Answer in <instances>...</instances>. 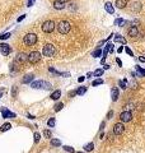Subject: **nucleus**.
Masks as SVG:
<instances>
[{
	"label": "nucleus",
	"instance_id": "nucleus-18",
	"mask_svg": "<svg viewBox=\"0 0 145 153\" xmlns=\"http://www.w3.org/2000/svg\"><path fill=\"white\" fill-rule=\"evenodd\" d=\"M104 9L107 10L109 14H113L115 13V9H113V6H112V4H111V3H106L104 4Z\"/></svg>",
	"mask_w": 145,
	"mask_h": 153
},
{
	"label": "nucleus",
	"instance_id": "nucleus-20",
	"mask_svg": "<svg viewBox=\"0 0 145 153\" xmlns=\"http://www.w3.org/2000/svg\"><path fill=\"white\" fill-rule=\"evenodd\" d=\"M115 41H116V42H120V43H124V45L126 43V40L122 37L121 35H115Z\"/></svg>",
	"mask_w": 145,
	"mask_h": 153
},
{
	"label": "nucleus",
	"instance_id": "nucleus-23",
	"mask_svg": "<svg viewBox=\"0 0 145 153\" xmlns=\"http://www.w3.org/2000/svg\"><path fill=\"white\" fill-rule=\"evenodd\" d=\"M101 54H102L101 47H97V50H94V51H93L92 56H93V58H98V56H101Z\"/></svg>",
	"mask_w": 145,
	"mask_h": 153
},
{
	"label": "nucleus",
	"instance_id": "nucleus-42",
	"mask_svg": "<svg viewBox=\"0 0 145 153\" xmlns=\"http://www.w3.org/2000/svg\"><path fill=\"white\" fill-rule=\"evenodd\" d=\"M84 79H85V76H79V78H78V80H79L80 83H83V82H84Z\"/></svg>",
	"mask_w": 145,
	"mask_h": 153
},
{
	"label": "nucleus",
	"instance_id": "nucleus-31",
	"mask_svg": "<svg viewBox=\"0 0 145 153\" xmlns=\"http://www.w3.org/2000/svg\"><path fill=\"white\" fill-rule=\"evenodd\" d=\"M64 151L69 152V153H75L74 148H73V147H70V146H65V147H64Z\"/></svg>",
	"mask_w": 145,
	"mask_h": 153
},
{
	"label": "nucleus",
	"instance_id": "nucleus-24",
	"mask_svg": "<svg viewBox=\"0 0 145 153\" xmlns=\"http://www.w3.org/2000/svg\"><path fill=\"white\" fill-rule=\"evenodd\" d=\"M136 72L139 73V74H138V76H145V70H144L143 68H140L139 65L136 67Z\"/></svg>",
	"mask_w": 145,
	"mask_h": 153
},
{
	"label": "nucleus",
	"instance_id": "nucleus-29",
	"mask_svg": "<svg viewBox=\"0 0 145 153\" xmlns=\"http://www.w3.org/2000/svg\"><path fill=\"white\" fill-rule=\"evenodd\" d=\"M10 128H12V124H9V123H6V124H4L1 128H0V130L1 132H6V130H9Z\"/></svg>",
	"mask_w": 145,
	"mask_h": 153
},
{
	"label": "nucleus",
	"instance_id": "nucleus-49",
	"mask_svg": "<svg viewBox=\"0 0 145 153\" xmlns=\"http://www.w3.org/2000/svg\"><path fill=\"white\" fill-rule=\"evenodd\" d=\"M60 1H61V3H66V1H68V0H60Z\"/></svg>",
	"mask_w": 145,
	"mask_h": 153
},
{
	"label": "nucleus",
	"instance_id": "nucleus-37",
	"mask_svg": "<svg viewBox=\"0 0 145 153\" xmlns=\"http://www.w3.org/2000/svg\"><path fill=\"white\" fill-rule=\"evenodd\" d=\"M17 92H18V89H17V87L14 85V87H13V88H12V96H13V97H15V94H17Z\"/></svg>",
	"mask_w": 145,
	"mask_h": 153
},
{
	"label": "nucleus",
	"instance_id": "nucleus-28",
	"mask_svg": "<svg viewBox=\"0 0 145 153\" xmlns=\"http://www.w3.org/2000/svg\"><path fill=\"white\" fill-rule=\"evenodd\" d=\"M47 125L50 126V128H53L55 125H56V120H55V117H51L48 121H47Z\"/></svg>",
	"mask_w": 145,
	"mask_h": 153
},
{
	"label": "nucleus",
	"instance_id": "nucleus-33",
	"mask_svg": "<svg viewBox=\"0 0 145 153\" xmlns=\"http://www.w3.org/2000/svg\"><path fill=\"white\" fill-rule=\"evenodd\" d=\"M99 84H103V80H102V79H97V80H94V82L92 83L93 87H97V85H99Z\"/></svg>",
	"mask_w": 145,
	"mask_h": 153
},
{
	"label": "nucleus",
	"instance_id": "nucleus-10",
	"mask_svg": "<svg viewBox=\"0 0 145 153\" xmlns=\"http://www.w3.org/2000/svg\"><path fill=\"white\" fill-rule=\"evenodd\" d=\"M0 111H1V115H3L4 119H14V117H17V115L14 112H12V111H9L8 108L1 107V108H0Z\"/></svg>",
	"mask_w": 145,
	"mask_h": 153
},
{
	"label": "nucleus",
	"instance_id": "nucleus-51",
	"mask_svg": "<svg viewBox=\"0 0 145 153\" xmlns=\"http://www.w3.org/2000/svg\"><path fill=\"white\" fill-rule=\"evenodd\" d=\"M0 97H1V93H0Z\"/></svg>",
	"mask_w": 145,
	"mask_h": 153
},
{
	"label": "nucleus",
	"instance_id": "nucleus-43",
	"mask_svg": "<svg viewBox=\"0 0 145 153\" xmlns=\"http://www.w3.org/2000/svg\"><path fill=\"white\" fill-rule=\"evenodd\" d=\"M116 63L118 64V67H122V61H121L120 59H116Z\"/></svg>",
	"mask_w": 145,
	"mask_h": 153
},
{
	"label": "nucleus",
	"instance_id": "nucleus-32",
	"mask_svg": "<svg viewBox=\"0 0 145 153\" xmlns=\"http://www.w3.org/2000/svg\"><path fill=\"white\" fill-rule=\"evenodd\" d=\"M103 74V69H97L94 73H93V75H96V76H101Z\"/></svg>",
	"mask_w": 145,
	"mask_h": 153
},
{
	"label": "nucleus",
	"instance_id": "nucleus-45",
	"mask_svg": "<svg viewBox=\"0 0 145 153\" xmlns=\"http://www.w3.org/2000/svg\"><path fill=\"white\" fill-rule=\"evenodd\" d=\"M106 58H107V56H103V58H102V60H101V64H104V63H106Z\"/></svg>",
	"mask_w": 145,
	"mask_h": 153
},
{
	"label": "nucleus",
	"instance_id": "nucleus-14",
	"mask_svg": "<svg viewBox=\"0 0 145 153\" xmlns=\"http://www.w3.org/2000/svg\"><path fill=\"white\" fill-rule=\"evenodd\" d=\"M33 79H35V75H33V74H27V75H24V78L22 79V83L27 84V83L33 82Z\"/></svg>",
	"mask_w": 145,
	"mask_h": 153
},
{
	"label": "nucleus",
	"instance_id": "nucleus-5",
	"mask_svg": "<svg viewBox=\"0 0 145 153\" xmlns=\"http://www.w3.org/2000/svg\"><path fill=\"white\" fill-rule=\"evenodd\" d=\"M55 22L53 20H46L42 23V31L45 32V33H51V32L55 29Z\"/></svg>",
	"mask_w": 145,
	"mask_h": 153
},
{
	"label": "nucleus",
	"instance_id": "nucleus-25",
	"mask_svg": "<svg viewBox=\"0 0 145 153\" xmlns=\"http://www.w3.org/2000/svg\"><path fill=\"white\" fill-rule=\"evenodd\" d=\"M75 92H76V94L82 96V94H84L87 92V87H80V88H78V91H75Z\"/></svg>",
	"mask_w": 145,
	"mask_h": 153
},
{
	"label": "nucleus",
	"instance_id": "nucleus-7",
	"mask_svg": "<svg viewBox=\"0 0 145 153\" xmlns=\"http://www.w3.org/2000/svg\"><path fill=\"white\" fill-rule=\"evenodd\" d=\"M124 132H125V126H124L122 123H116L113 125V133H115V135H121V134H124Z\"/></svg>",
	"mask_w": 145,
	"mask_h": 153
},
{
	"label": "nucleus",
	"instance_id": "nucleus-13",
	"mask_svg": "<svg viewBox=\"0 0 145 153\" xmlns=\"http://www.w3.org/2000/svg\"><path fill=\"white\" fill-rule=\"evenodd\" d=\"M118 96H120L118 88H112V91H111V97H112V101L113 102H116L118 100Z\"/></svg>",
	"mask_w": 145,
	"mask_h": 153
},
{
	"label": "nucleus",
	"instance_id": "nucleus-46",
	"mask_svg": "<svg viewBox=\"0 0 145 153\" xmlns=\"http://www.w3.org/2000/svg\"><path fill=\"white\" fill-rule=\"evenodd\" d=\"M139 60H140L141 63H145V58H144V56H140V58H139Z\"/></svg>",
	"mask_w": 145,
	"mask_h": 153
},
{
	"label": "nucleus",
	"instance_id": "nucleus-22",
	"mask_svg": "<svg viewBox=\"0 0 145 153\" xmlns=\"http://www.w3.org/2000/svg\"><path fill=\"white\" fill-rule=\"evenodd\" d=\"M140 9H141L140 3H134V4H132V6H131V10H132V12H139Z\"/></svg>",
	"mask_w": 145,
	"mask_h": 153
},
{
	"label": "nucleus",
	"instance_id": "nucleus-8",
	"mask_svg": "<svg viewBox=\"0 0 145 153\" xmlns=\"http://www.w3.org/2000/svg\"><path fill=\"white\" fill-rule=\"evenodd\" d=\"M120 120L122 123H129V121H131L132 120V114H131V111H124L121 115H120Z\"/></svg>",
	"mask_w": 145,
	"mask_h": 153
},
{
	"label": "nucleus",
	"instance_id": "nucleus-41",
	"mask_svg": "<svg viewBox=\"0 0 145 153\" xmlns=\"http://www.w3.org/2000/svg\"><path fill=\"white\" fill-rule=\"evenodd\" d=\"M35 1H36V0H28V6H32Z\"/></svg>",
	"mask_w": 145,
	"mask_h": 153
},
{
	"label": "nucleus",
	"instance_id": "nucleus-36",
	"mask_svg": "<svg viewBox=\"0 0 145 153\" xmlns=\"http://www.w3.org/2000/svg\"><path fill=\"white\" fill-rule=\"evenodd\" d=\"M33 137H35V143H38L40 139H41V135L38 133H35V135H33Z\"/></svg>",
	"mask_w": 145,
	"mask_h": 153
},
{
	"label": "nucleus",
	"instance_id": "nucleus-34",
	"mask_svg": "<svg viewBox=\"0 0 145 153\" xmlns=\"http://www.w3.org/2000/svg\"><path fill=\"white\" fill-rule=\"evenodd\" d=\"M10 37V33H8V32H6V33H3L1 36H0V40H8Z\"/></svg>",
	"mask_w": 145,
	"mask_h": 153
},
{
	"label": "nucleus",
	"instance_id": "nucleus-21",
	"mask_svg": "<svg viewBox=\"0 0 145 153\" xmlns=\"http://www.w3.org/2000/svg\"><path fill=\"white\" fill-rule=\"evenodd\" d=\"M126 23H127V22H126V20H124L122 18H117V19L115 20V24H116V26H121V27H122V26H125Z\"/></svg>",
	"mask_w": 145,
	"mask_h": 153
},
{
	"label": "nucleus",
	"instance_id": "nucleus-35",
	"mask_svg": "<svg viewBox=\"0 0 145 153\" xmlns=\"http://www.w3.org/2000/svg\"><path fill=\"white\" fill-rule=\"evenodd\" d=\"M43 135H45V138H51V132H50V130H45V132H43Z\"/></svg>",
	"mask_w": 145,
	"mask_h": 153
},
{
	"label": "nucleus",
	"instance_id": "nucleus-11",
	"mask_svg": "<svg viewBox=\"0 0 145 153\" xmlns=\"http://www.w3.org/2000/svg\"><path fill=\"white\" fill-rule=\"evenodd\" d=\"M10 51H12V49H10V46L8 45V43H1V45H0V52H1L4 56L9 55Z\"/></svg>",
	"mask_w": 145,
	"mask_h": 153
},
{
	"label": "nucleus",
	"instance_id": "nucleus-6",
	"mask_svg": "<svg viewBox=\"0 0 145 153\" xmlns=\"http://www.w3.org/2000/svg\"><path fill=\"white\" fill-rule=\"evenodd\" d=\"M40 59H41V54L38 51H32L27 58V61L31 63V64H36V63L40 61Z\"/></svg>",
	"mask_w": 145,
	"mask_h": 153
},
{
	"label": "nucleus",
	"instance_id": "nucleus-12",
	"mask_svg": "<svg viewBox=\"0 0 145 153\" xmlns=\"http://www.w3.org/2000/svg\"><path fill=\"white\" fill-rule=\"evenodd\" d=\"M27 58H28V55H26V54H19V55L15 58L14 63L15 64H23V63L27 61Z\"/></svg>",
	"mask_w": 145,
	"mask_h": 153
},
{
	"label": "nucleus",
	"instance_id": "nucleus-27",
	"mask_svg": "<svg viewBox=\"0 0 145 153\" xmlns=\"http://www.w3.org/2000/svg\"><path fill=\"white\" fill-rule=\"evenodd\" d=\"M62 107H64V103L62 102H59V103H56V105H55V107H53V110L55 111H60V110H62Z\"/></svg>",
	"mask_w": 145,
	"mask_h": 153
},
{
	"label": "nucleus",
	"instance_id": "nucleus-39",
	"mask_svg": "<svg viewBox=\"0 0 145 153\" xmlns=\"http://www.w3.org/2000/svg\"><path fill=\"white\" fill-rule=\"evenodd\" d=\"M112 116H113V111H109L107 115V119H112Z\"/></svg>",
	"mask_w": 145,
	"mask_h": 153
},
{
	"label": "nucleus",
	"instance_id": "nucleus-2",
	"mask_svg": "<svg viewBox=\"0 0 145 153\" xmlns=\"http://www.w3.org/2000/svg\"><path fill=\"white\" fill-rule=\"evenodd\" d=\"M70 28H71V26H70V23L68 20H61V22L57 23V31H59V33H61V35L69 33Z\"/></svg>",
	"mask_w": 145,
	"mask_h": 153
},
{
	"label": "nucleus",
	"instance_id": "nucleus-26",
	"mask_svg": "<svg viewBox=\"0 0 145 153\" xmlns=\"http://www.w3.org/2000/svg\"><path fill=\"white\" fill-rule=\"evenodd\" d=\"M51 146L52 147H59V146H61V142L59 139H51Z\"/></svg>",
	"mask_w": 145,
	"mask_h": 153
},
{
	"label": "nucleus",
	"instance_id": "nucleus-17",
	"mask_svg": "<svg viewBox=\"0 0 145 153\" xmlns=\"http://www.w3.org/2000/svg\"><path fill=\"white\" fill-rule=\"evenodd\" d=\"M111 51H113V45H112V43H107L106 49L103 50V56H107V54L111 52Z\"/></svg>",
	"mask_w": 145,
	"mask_h": 153
},
{
	"label": "nucleus",
	"instance_id": "nucleus-50",
	"mask_svg": "<svg viewBox=\"0 0 145 153\" xmlns=\"http://www.w3.org/2000/svg\"><path fill=\"white\" fill-rule=\"evenodd\" d=\"M76 153H84V152H76Z\"/></svg>",
	"mask_w": 145,
	"mask_h": 153
},
{
	"label": "nucleus",
	"instance_id": "nucleus-3",
	"mask_svg": "<svg viewBox=\"0 0 145 153\" xmlns=\"http://www.w3.org/2000/svg\"><path fill=\"white\" fill-rule=\"evenodd\" d=\"M23 42H24V45H27V46L36 45V42H37V35L36 33H27L23 37Z\"/></svg>",
	"mask_w": 145,
	"mask_h": 153
},
{
	"label": "nucleus",
	"instance_id": "nucleus-19",
	"mask_svg": "<svg viewBox=\"0 0 145 153\" xmlns=\"http://www.w3.org/2000/svg\"><path fill=\"white\" fill-rule=\"evenodd\" d=\"M60 96H61V91H60V89H57V91H55V92L51 94V98L56 101V100H59V98H60Z\"/></svg>",
	"mask_w": 145,
	"mask_h": 153
},
{
	"label": "nucleus",
	"instance_id": "nucleus-30",
	"mask_svg": "<svg viewBox=\"0 0 145 153\" xmlns=\"http://www.w3.org/2000/svg\"><path fill=\"white\" fill-rule=\"evenodd\" d=\"M93 148H94V144H93V143H88V144L84 147V149H85L87 152H92Z\"/></svg>",
	"mask_w": 145,
	"mask_h": 153
},
{
	"label": "nucleus",
	"instance_id": "nucleus-40",
	"mask_svg": "<svg viewBox=\"0 0 145 153\" xmlns=\"http://www.w3.org/2000/svg\"><path fill=\"white\" fill-rule=\"evenodd\" d=\"M24 18H26V14H23V15H20V17H19V18H18L17 20H18V22H22V20H23Z\"/></svg>",
	"mask_w": 145,
	"mask_h": 153
},
{
	"label": "nucleus",
	"instance_id": "nucleus-48",
	"mask_svg": "<svg viewBox=\"0 0 145 153\" xmlns=\"http://www.w3.org/2000/svg\"><path fill=\"white\" fill-rule=\"evenodd\" d=\"M92 75H93V73H88V74H87V78H91Z\"/></svg>",
	"mask_w": 145,
	"mask_h": 153
},
{
	"label": "nucleus",
	"instance_id": "nucleus-38",
	"mask_svg": "<svg viewBox=\"0 0 145 153\" xmlns=\"http://www.w3.org/2000/svg\"><path fill=\"white\" fill-rule=\"evenodd\" d=\"M125 51H126V52L129 54V55H130V56H134V54H132V51H131V50H130V49H129L127 46L125 47Z\"/></svg>",
	"mask_w": 145,
	"mask_h": 153
},
{
	"label": "nucleus",
	"instance_id": "nucleus-44",
	"mask_svg": "<svg viewBox=\"0 0 145 153\" xmlns=\"http://www.w3.org/2000/svg\"><path fill=\"white\" fill-rule=\"evenodd\" d=\"M104 126H106V123H104V121H102V124H101V128H99V129H101V130H103V129H104Z\"/></svg>",
	"mask_w": 145,
	"mask_h": 153
},
{
	"label": "nucleus",
	"instance_id": "nucleus-15",
	"mask_svg": "<svg viewBox=\"0 0 145 153\" xmlns=\"http://www.w3.org/2000/svg\"><path fill=\"white\" fill-rule=\"evenodd\" d=\"M115 5H116L118 9H124V8L127 5V0H116Z\"/></svg>",
	"mask_w": 145,
	"mask_h": 153
},
{
	"label": "nucleus",
	"instance_id": "nucleus-4",
	"mask_svg": "<svg viewBox=\"0 0 145 153\" xmlns=\"http://www.w3.org/2000/svg\"><path fill=\"white\" fill-rule=\"evenodd\" d=\"M55 52H56V50H55V46H53V45H51V43H46V45L43 46V50H42L43 56L52 58V56L55 55Z\"/></svg>",
	"mask_w": 145,
	"mask_h": 153
},
{
	"label": "nucleus",
	"instance_id": "nucleus-9",
	"mask_svg": "<svg viewBox=\"0 0 145 153\" xmlns=\"http://www.w3.org/2000/svg\"><path fill=\"white\" fill-rule=\"evenodd\" d=\"M127 33H129L130 37L135 38V37H138V36L140 35V29H139V27H136V26H132V27H130V28L127 29Z\"/></svg>",
	"mask_w": 145,
	"mask_h": 153
},
{
	"label": "nucleus",
	"instance_id": "nucleus-16",
	"mask_svg": "<svg viewBox=\"0 0 145 153\" xmlns=\"http://www.w3.org/2000/svg\"><path fill=\"white\" fill-rule=\"evenodd\" d=\"M53 8L57 9V10H61V9L65 8V3H61L60 0H56V1L53 3Z\"/></svg>",
	"mask_w": 145,
	"mask_h": 153
},
{
	"label": "nucleus",
	"instance_id": "nucleus-1",
	"mask_svg": "<svg viewBox=\"0 0 145 153\" xmlns=\"http://www.w3.org/2000/svg\"><path fill=\"white\" fill-rule=\"evenodd\" d=\"M31 87L32 88H35V89H51L52 88V85L50 82H45V80H33L31 83Z\"/></svg>",
	"mask_w": 145,
	"mask_h": 153
},
{
	"label": "nucleus",
	"instance_id": "nucleus-47",
	"mask_svg": "<svg viewBox=\"0 0 145 153\" xmlns=\"http://www.w3.org/2000/svg\"><path fill=\"white\" fill-rule=\"evenodd\" d=\"M109 68H111V67H109V65H108V64H107V65H104V67H103V69H106V70H108Z\"/></svg>",
	"mask_w": 145,
	"mask_h": 153
}]
</instances>
